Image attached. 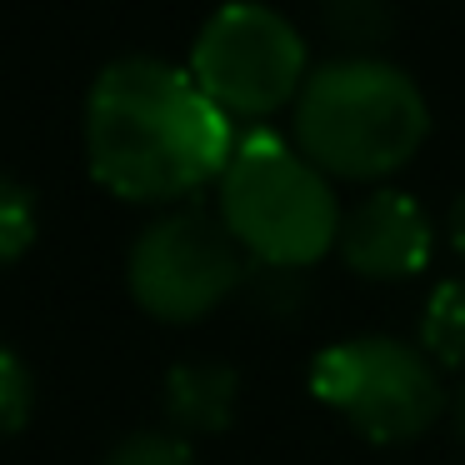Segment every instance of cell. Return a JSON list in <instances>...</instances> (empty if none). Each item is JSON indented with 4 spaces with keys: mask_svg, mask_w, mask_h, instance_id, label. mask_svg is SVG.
<instances>
[{
    "mask_svg": "<svg viewBox=\"0 0 465 465\" xmlns=\"http://www.w3.org/2000/svg\"><path fill=\"white\" fill-rule=\"evenodd\" d=\"M85 165L95 185L131 205H181L225 175L235 121H225L185 65L121 55L85 91Z\"/></svg>",
    "mask_w": 465,
    "mask_h": 465,
    "instance_id": "cell-1",
    "label": "cell"
},
{
    "mask_svg": "<svg viewBox=\"0 0 465 465\" xmlns=\"http://www.w3.org/2000/svg\"><path fill=\"white\" fill-rule=\"evenodd\" d=\"M445 235H450V251L465 261V191L450 201V211H445Z\"/></svg>",
    "mask_w": 465,
    "mask_h": 465,
    "instance_id": "cell-15",
    "label": "cell"
},
{
    "mask_svg": "<svg viewBox=\"0 0 465 465\" xmlns=\"http://www.w3.org/2000/svg\"><path fill=\"white\" fill-rule=\"evenodd\" d=\"M105 465H195V450L175 430H135L111 445Z\"/></svg>",
    "mask_w": 465,
    "mask_h": 465,
    "instance_id": "cell-14",
    "label": "cell"
},
{
    "mask_svg": "<svg viewBox=\"0 0 465 465\" xmlns=\"http://www.w3.org/2000/svg\"><path fill=\"white\" fill-rule=\"evenodd\" d=\"M215 215L235 235L245 261L295 271H311L315 261L335 255L345 221L335 181L295 151L291 135L271 131H245L235 141L225 175L215 181Z\"/></svg>",
    "mask_w": 465,
    "mask_h": 465,
    "instance_id": "cell-3",
    "label": "cell"
},
{
    "mask_svg": "<svg viewBox=\"0 0 465 465\" xmlns=\"http://www.w3.org/2000/svg\"><path fill=\"white\" fill-rule=\"evenodd\" d=\"M430 135V105L385 55H331L291 105V141L331 181L371 185L405 171Z\"/></svg>",
    "mask_w": 465,
    "mask_h": 465,
    "instance_id": "cell-2",
    "label": "cell"
},
{
    "mask_svg": "<svg viewBox=\"0 0 465 465\" xmlns=\"http://www.w3.org/2000/svg\"><path fill=\"white\" fill-rule=\"evenodd\" d=\"M321 25L341 55H375L395 35L391 0H321Z\"/></svg>",
    "mask_w": 465,
    "mask_h": 465,
    "instance_id": "cell-10",
    "label": "cell"
},
{
    "mask_svg": "<svg viewBox=\"0 0 465 465\" xmlns=\"http://www.w3.org/2000/svg\"><path fill=\"white\" fill-rule=\"evenodd\" d=\"M185 71L225 121H265L291 111L315 65L291 15L265 0H225L201 25Z\"/></svg>",
    "mask_w": 465,
    "mask_h": 465,
    "instance_id": "cell-5",
    "label": "cell"
},
{
    "mask_svg": "<svg viewBox=\"0 0 465 465\" xmlns=\"http://www.w3.org/2000/svg\"><path fill=\"white\" fill-rule=\"evenodd\" d=\"M41 235V211H35V195L25 191L15 175L0 171V271L15 261H25Z\"/></svg>",
    "mask_w": 465,
    "mask_h": 465,
    "instance_id": "cell-12",
    "label": "cell"
},
{
    "mask_svg": "<svg viewBox=\"0 0 465 465\" xmlns=\"http://www.w3.org/2000/svg\"><path fill=\"white\" fill-rule=\"evenodd\" d=\"M335 255H341L345 271L361 275V281H381V285L415 281L435 255L430 215H425V205L415 201V195L381 185V191H371L361 205L345 211Z\"/></svg>",
    "mask_w": 465,
    "mask_h": 465,
    "instance_id": "cell-7",
    "label": "cell"
},
{
    "mask_svg": "<svg viewBox=\"0 0 465 465\" xmlns=\"http://www.w3.org/2000/svg\"><path fill=\"white\" fill-rule=\"evenodd\" d=\"M161 411L175 435H221L241 411V371L225 361H175L161 385Z\"/></svg>",
    "mask_w": 465,
    "mask_h": 465,
    "instance_id": "cell-8",
    "label": "cell"
},
{
    "mask_svg": "<svg viewBox=\"0 0 465 465\" xmlns=\"http://www.w3.org/2000/svg\"><path fill=\"white\" fill-rule=\"evenodd\" d=\"M241 301L255 315H265V321H295V315L311 311V271L251 261L241 281Z\"/></svg>",
    "mask_w": 465,
    "mask_h": 465,
    "instance_id": "cell-11",
    "label": "cell"
},
{
    "mask_svg": "<svg viewBox=\"0 0 465 465\" xmlns=\"http://www.w3.org/2000/svg\"><path fill=\"white\" fill-rule=\"evenodd\" d=\"M420 345L435 371H450L465 381V281H440L420 305Z\"/></svg>",
    "mask_w": 465,
    "mask_h": 465,
    "instance_id": "cell-9",
    "label": "cell"
},
{
    "mask_svg": "<svg viewBox=\"0 0 465 465\" xmlns=\"http://www.w3.org/2000/svg\"><path fill=\"white\" fill-rule=\"evenodd\" d=\"M450 415H455V435L465 440V381H460V391H455V401H450Z\"/></svg>",
    "mask_w": 465,
    "mask_h": 465,
    "instance_id": "cell-16",
    "label": "cell"
},
{
    "mask_svg": "<svg viewBox=\"0 0 465 465\" xmlns=\"http://www.w3.org/2000/svg\"><path fill=\"white\" fill-rule=\"evenodd\" d=\"M35 415V375L21 351L0 341V435L25 430Z\"/></svg>",
    "mask_w": 465,
    "mask_h": 465,
    "instance_id": "cell-13",
    "label": "cell"
},
{
    "mask_svg": "<svg viewBox=\"0 0 465 465\" xmlns=\"http://www.w3.org/2000/svg\"><path fill=\"white\" fill-rule=\"evenodd\" d=\"M311 395L371 445L420 440L450 405L435 361L401 335H355L325 345L311 361Z\"/></svg>",
    "mask_w": 465,
    "mask_h": 465,
    "instance_id": "cell-4",
    "label": "cell"
},
{
    "mask_svg": "<svg viewBox=\"0 0 465 465\" xmlns=\"http://www.w3.org/2000/svg\"><path fill=\"white\" fill-rule=\"evenodd\" d=\"M245 265L251 261L221 215L175 205L135 231L125 251V291L151 321L195 325L241 295Z\"/></svg>",
    "mask_w": 465,
    "mask_h": 465,
    "instance_id": "cell-6",
    "label": "cell"
}]
</instances>
